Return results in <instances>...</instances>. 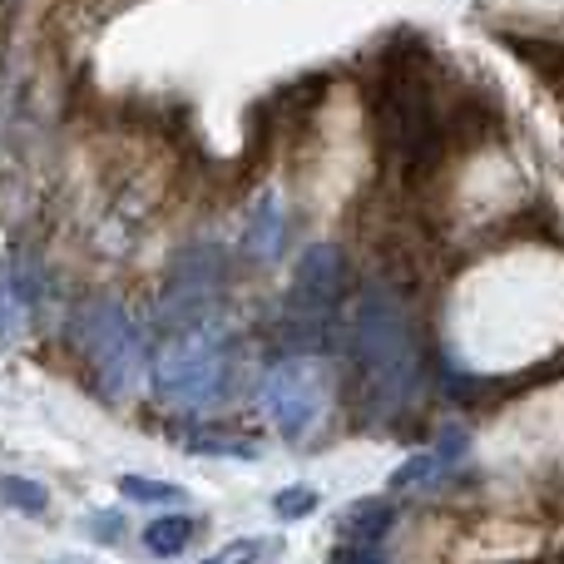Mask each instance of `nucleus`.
<instances>
[{"mask_svg":"<svg viewBox=\"0 0 564 564\" xmlns=\"http://www.w3.org/2000/svg\"><path fill=\"white\" fill-rule=\"evenodd\" d=\"M351 351H357L371 391L387 397V406H401L416 391V337H411L406 307L387 288L361 292L357 312H351Z\"/></svg>","mask_w":564,"mask_h":564,"instance_id":"f257e3e1","label":"nucleus"},{"mask_svg":"<svg viewBox=\"0 0 564 564\" xmlns=\"http://www.w3.org/2000/svg\"><path fill=\"white\" fill-rule=\"evenodd\" d=\"M154 387L174 406H214L228 387V341L208 322H188L159 347L154 357Z\"/></svg>","mask_w":564,"mask_h":564,"instance_id":"f03ea898","label":"nucleus"},{"mask_svg":"<svg viewBox=\"0 0 564 564\" xmlns=\"http://www.w3.org/2000/svg\"><path fill=\"white\" fill-rule=\"evenodd\" d=\"M377 115H381V139L401 164L421 169L436 159L441 149V115L436 95H431L426 75L416 65H391L377 89Z\"/></svg>","mask_w":564,"mask_h":564,"instance_id":"7ed1b4c3","label":"nucleus"},{"mask_svg":"<svg viewBox=\"0 0 564 564\" xmlns=\"http://www.w3.org/2000/svg\"><path fill=\"white\" fill-rule=\"evenodd\" d=\"M75 341L89 361H95V377L109 397H124L129 387H139L144 377V337L129 322V312L119 302H89L75 317Z\"/></svg>","mask_w":564,"mask_h":564,"instance_id":"20e7f679","label":"nucleus"},{"mask_svg":"<svg viewBox=\"0 0 564 564\" xmlns=\"http://www.w3.org/2000/svg\"><path fill=\"white\" fill-rule=\"evenodd\" d=\"M263 406L288 441L312 436V426L327 411V377H322V367L312 357H282L263 377Z\"/></svg>","mask_w":564,"mask_h":564,"instance_id":"39448f33","label":"nucleus"},{"mask_svg":"<svg viewBox=\"0 0 564 564\" xmlns=\"http://www.w3.org/2000/svg\"><path fill=\"white\" fill-rule=\"evenodd\" d=\"M341 282H347V268H341V253L332 243H317L297 258V273H292V302L302 312H327L332 302L341 297Z\"/></svg>","mask_w":564,"mask_h":564,"instance_id":"423d86ee","label":"nucleus"},{"mask_svg":"<svg viewBox=\"0 0 564 564\" xmlns=\"http://www.w3.org/2000/svg\"><path fill=\"white\" fill-rule=\"evenodd\" d=\"M391 520H397V510H391L387 500H357V506L341 516V540H347V545H377L391 530Z\"/></svg>","mask_w":564,"mask_h":564,"instance_id":"0eeeda50","label":"nucleus"},{"mask_svg":"<svg viewBox=\"0 0 564 564\" xmlns=\"http://www.w3.org/2000/svg\"><path fill=\"white\" fill-rule=\"evenodd\" d=\"M248 253L263 258V263H273L282 253V204L278 194H263L253 208V218H248Z\"/></svg>","mask_w":564,"mask_h":564,"instance_id":"6e6552de","label":"nucleus"},{"mask_svg":"<svg viewBox=\"0 0 564 564\" xmlns=\"http://www.w3.org/2000/svg\"><path fill=\"white\" fill-rule=\"evenodd\" d=\"M188 540H194V520L188 516H159L154 525H144V545L154 560H174Z\"/></svg>","mask_w":564,"mask_h":564,"instance_id":"1a4fd4ad","label":"nucleus"},{"mask_svg":"<svg viewBox=\"0 0 564 564\" xmlns=\"http://www.w3.org/2000/svg\"><path fill=\"white\" fill-rule=\"evenodd\" d=\"M0 500H6L10 510H20V516H35V520L50 510V490L35 486V480H25V476H0Z\"/></svg>","mask_w":564,"mask_h":564,"instance_id":"9d476101","label":"nucleus"},{"mask_svg":"<svg viewBox=\"0 0 564 564\" xmlns=\"http://www.w3.org/2000/svg\"><path fill=\"white\" fill-rule=\"evenodd\" d=\"M25 327V288L15 268H0V337H15Z\"/></svg>","mask_w":564,"mask_h":564,"instance_id":"9b49d317","label":"nucleus"},{"mask_svg":"<svg viewBox=\"0 0 564 564\" xmlns=\"http://www.w3.org/2000/svg\"><path fill=\"white\" fill-rule=\"evenodd\" d=\"M115 486H119V496L134 500V506H174V500H188L178 486H164V480H149V476H119Z\"/></svg>","mask_w":564,"mask_h":564,"instance_id":"f8f14e48","label":"nucleus"},{"mask_svg":"<svg viewBox=\"0 0 564 564\" xmlns=\"http://www.w3.org/2000/svg\"><path fill=\"white\" fill-rule=\"evenodd\" d=\"M446 470V456L441 451H421V456H411L406 466L391 476V490H411V486H431V480Z\"/></svg>","mask_w":564,"mask_h":564,"instance_id":"ddd939ff","label":"nucleus"},{"mask_svg":"<svg viewBox=\"0 0 564 564\" xmlns=\"http://www.w3.org/2000/svg\"><path fill=\"white\" fill-rule=\"evenodd\" d=\"M273 555H278V540H234V545H224L204 564H268Z\"/></svg>","mask_w":564,"mask_h":564,"instance_id":"4468645a","label":"nucleus"},{"mask_svg":"<svg viewBox=\"0 0 564 564\" xmlns=\"http://www.w3.org/2000/svg\"><path fill=\"white\" fill-rule=\"evenodd\" d=\"M273 510H278V520H307L312 510H317V490H312V486H288V490H278V496H273Z\"/></svg>","mask_w":564,"mask_h":564,"instance_id":"2eb2a0df","label":"nucleus"},{"mask_svg":"<svg viewBox=\"0 0 564 564\" xmlns=\"http://www.w3.org/2000/svg\"><path fill=\"white\" fill-rule=\"evenodd\" d=\"M188 446L208 451V456H243V460L253 456V446H248V441H228V436H194Z\"/></svg>","mask_w":564,"mask_h":564,"instance_id":"dca6fc26","label":"nucleus"},{"mask_svg":"<svg viewBox=\"0 0 564 564\" xmlns=\"http://www.w3.org/2000/svg\"><path fill=\"white\" fill-rule=\"evenodd\" d=\"M337 564H387V555H381L377 545H347L337 555Z\"/></svg>","mask_w":564,"mask_h":564,"instance_id":"f3484780","label":"nucleus"},{"mask_svg":"<svg viewBox=\"0 0 564 564\" xmlns=\"http://www.w3.org/2000/svg\"><path fill=\"white\" fill-rule=\"evenodd\" d=\"M89 535L115 540V535H119V516H99V520H89Z\"/></svg>","mask_w":564,"mask_h":564,"instance_id":"a211bd4d","label":"nucleus"},{"mask_svg":"<svg viewBox=\"0 0 564 564\" xmlns=\"http://www.w3.org/2000/svg\"><path fill=\"white\" fill-rule=\"evenodd\" d=\"M55 564H89V560H55Z\"/></svg>","mask_w":564,"mask_h":564,"instance_id":"6ab92c4d","label":"nucleus"}]
</instances>
